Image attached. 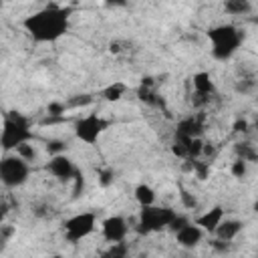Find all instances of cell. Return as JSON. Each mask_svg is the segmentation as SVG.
Here are the masks:
<instances>
[{"label": "cell", "mask_w": 258, "mask_h": 258, "mask_svg": "<svg viewBox=\"0 0 258 258\" xmlns=\"http://www.w3.org/2000/svg\"><path fill=\"white\" fill-rule=\"evenodd\" d=\"M71 14H73L71 8L48 4L36 10L34 14L26 16L22 20V26L34 42H54L69 32Z\"/></svg>", "instance_id": "cell-1"}, {"label": "cell", "mask_w": 258, "mask_h": 258, "mask_svg": "<svg viewBox=\"0 0 258 258\" xmlns=\"http://www.w3.org/2000/svg\"><path fill=\"white\" fill-rule=\"evenodd\" d=\"M208 40H210L212 56L216 60H228L240 48L244 34L234 24H218L208 30Z\"/></svg>", "instance_id": "cell-2"}, {"label": "cell", "mask_w": 258, "mask_h": 258, "mask_svg": "<svg viewBox=\"0 0 258 258\" xmlns=\"http://www.w3.org/2000/svg\"><path fill=\"white\" fill-rule=\"evenodd\" d=\"M32 139V129H30V121L26 115L18 113V111H10L4 115L2 121V135H0V145L4 153L16 151L18 145L26 143Z\"/></svg>", "instance_id": "cell-3"}, {"label": "cell", "mask_w": 258, "mask_h": 258, "mask_svg": "<svg viewBox=\"0 0 258 258\" xmlns=\"http://www.w3.org/2000/svg\"><path fill=\"white\" fill-rule=\"evenodd\" d=\"M177 214L171 208H161V206H141L139 220H137V232L139 234H151L159 232L163 228H169Z\"/></svg>", "instance_id": "cell-4"}, {"label": "cell", "mask_w": 258, "mask_h": 258, "mask_svg": "<svg viewBox=\"0 0 258 258\" xmlns=\"http://www.w3.org/2000/svg\"><path fill=\"white\" fill-rule=\"evenodd\" d=\"M28 175H30V165L24 157H20L18 153L16 155L4 153V157L0 161V179H2L4 187H18V185L26 183Z\"/></svg>", "instance_id": "cell-5"}, {"label": "cell", "mask_w": 258, "mask_h": 258, "mask_svg": "<svg viewBox=\"0 0 258 258\" xmlns=\"http://www.w3.org/2000/svg\"><path fill=\"white\" fill-rule=\"evenodd\" d=\"M107 127H109V121H105L97 113H89L75 123V135L79 141L87 145H95L101 139V135L107 131Z\"/></svg>", "instance_id": "cell-6"}, {"label": "cell", "mask_w": 258, "mask_h": 258, "mask_svg": "<svg viewBox=\"0 0 258 258\" xmlns=\"http://www.w3.org/2000/svg\"><path fill=\"white\" fill-rule=\"evenodd\" d=\"M95 226H97V216H95L93 212L75 214V216H71V218L64 222V226H62L64 238H67L69 242H79V240L87 238L89 234H93Z\"/></svg>", "instance_id": "cell-7"}, {"label": "cell", "mask_w": 258, "mask_h": 258, "mask_svg": "<svg viewBox=\"0 0 258 258\" xmlns=\"http://www.w3.org/2000/svg\"><path fill=\"white\" fill-rule=\"evenodd\" d=\"M101 232H103V238L109 244H115V242L125 240V236L129 232V226H127V220L123 216H109L107 220H103Z\"/></svg>", "instance_id": "cell-8"}, {"label": "cell", "mask_w": 258, "mask_h": 258, "mask_svg": "<svg viewBox=\"0 0 258 258\" xmlns=\"http://www.w3.org/2000/svg\"><path fill=\"white\" fill-rule=\"evenodd\" d=\"M46 169L56 177V179H60V181H69V179H75V175H77V167H75V163L64 155V153H56V155H52L50 157V161L46 163Z\"/></svg>", "instance_id": "cell-9"}, {"label": "cell", "mask_w": 258, "mask_h": 258, "mask_svg": "<svg viewBox=\"0 0 258 258\" xmlns=\"http://www.w3.org/2000/svg\"><path fill=\"white\" fill-rule=\"evenodd\" d=\"M202 238H204V230H202L196 222H187L185 226H181V228L175 232V240H177V244L183 246V248H194V246H198V244L202 242Z\"/></svg>", "instance_id": "cell-10"}, {"label": "cell", "mask_w": 258, "mask_h": 258, "mask_svg": "<svg viewBox=\"0 0 258 258\" xmlns=\"http://www.w3.org/2000/svg\"><path fill=\"white\" fill-rule=\"evenodd\" d=\"M222 220H224V208H222V206H214V208H210L208 212H204L202 216H198V218H196V224H198L204 232H214V230L220 226Z\"/></svg>", "instance_id": "cell-11"}, {"label": "cell", "mask_w": 258, "mask_h": 258, "mask_svg": "<svg viewBox=\"0 0 258 258\" xmlns=\"http://www.w3.org/2000/svg\"><path fill=\"white\" fill-rule=\"evenodd\" d=\"M242 228H244V224H242L240 220L226 218V220L220 222V226L214 230V234H216V238H218L220 242H232V240L242 232Z\"/></svg>", "instance_id": "cell-12"}, {"label": "cell", "mask_w": 258, "mask_h": 258, "mask_svg": "<svg viewBox=\"0 0 258 258\" xmlns=\"http://www.w3.org/2000/svg\"><path fill=\"white\" fill-rule=\"evenodd\" d=\"M202 131H204L202 115H189V117L181 119V121L175 125V133L185 135V137H200Z\"/></svg>", "instance_id": "cell-13"}, {"label": "cell", "mask_w": 258, "mask_h": 258, "mask_svg": "<svg viewBox=\"0 0 258 258\" xmlns=\"http://www.w3.org/2000/svg\"><path fill=\"white\" fill-rule=\"evenodd\" d=\"M191 83H194V91H196V97H202V99H208L210 95L216 93V87H214V81H212V75L206 73V71H200L191 77Z\"/></svg>", "instance_id": "cell-14"}, {"label": "cell", "mask_w": 258, "mask_h": 258, "mask_svg": "<svg viewBox=\"0 0 258 258\" xmlns=\"http://www.w3.org/2000/svg\"><path fill=\"white\" fill-rule=\"evenodd\" d=\"M224 10L230 16H246L252 10L250 0H224Z\"/></svg>", "instance_id": "cell-15"}, {"label": "cell", "mask_w": 258, "mask_h": 258, "mask_svg": "<svg viewBox=\"0 0 258 258\" xmlns=\"http://www.w3.org/2000/svg\"><path fill=\"white\" fill-rule=\"evenodd\" d=\"M135 200L139 206H153L155 204V189L147 183H139L135 187Z\"/></svg>", "instance_id": "cell-16"}, {"label": "cell", "mask_w": 258, "mask_h": 258, "mask_svg": "<svg viewBox=\"0 0 258 258\" xmlns=\"http://www.w3.org/2000/svg\"><path fill=\"white\" fill-rule=\"evenodd\" d=\"M234 153H236V157H240V159H244V161H258V151L250 145V143H236V147H234Z\"/></svg>", "instance_id": "cell-17"}, {"label": "cell", "mask_w": 258, "mask_h": 258, "mask_svg": "<svg viewBox=\"0 0 258 258\" xmlns=\"http://www.w3.org/2000/svg\"><path fill=\"white\" fill-rule=\"evenodd\" d=\"M123 93H125V85L123 83H113V85H109L105 91H103V97L107 99V101H119L121 97H123Z\"/></svg>", "instance_id": "cell-18"}, {"label": "cell", "mask_w": 258, "mask_h": 258, "mask_svg": "<svg viewBox=\"0 0 258 258\" xmlns=\"http://www.w3.org/2000/svg\"><path fill=\"white\" fill-rule=\"evenodd\" d=\"M93 103V97L91 95H75L67 101V107L69 109H79V107H87Z\"/></svg>", "instance_id": "cell-19"}, {"label": "cell", "mask_w": 258, "mask_h": 258, "mask_svg": "<svg viewBox=\"0 0 258 258\" xmlns=\"http://www.w3.org/2000/svg\"><path fill=\"white\" fill-rule=\"evenodd\" d=\"M16 153L20 155V157H24L26 161H34L36 159V149H34V145H30V141H26V143H22V145H18L16 147Z\"/></svg>", "instance_id": "cell-20"}, {"label": "cell", "mask_w": 258, "mask_h": 258, "mask_svg": "<svg viewBox=\"0 0 258 258\" xmlns=\"http://www.w3.org/2000/svg\"><path fill=\"white\" fill-rule=\"evenodd\" d=\"M230 171H232V175H234V177H244V175H246V171H248V161H244V159L236 157V159H234V163H232V167H230Z\"/></svg>", "instance_id": "cell-21"}, {"label": "cell", "mask_w": 258, "mask_h": 258, "mask_svg": "<svg viewBox=\"0 0 258 258\" xmlns=\"http://www.w3.org/2000/svg\"><path fill=\"white\" fill-rule=\"evenodd\" d=\"M69 107H67V103H48V107H46V113L48 115H52V117H64V111H67Z\"/></svg>", "instance_id": "cell-22"}, {"label": "cell", "mask_w": 258, "mask_h": 258, "mask_svg": "<svg viewBox=\"0 0 258 258\" xmlns=\"http://www.w3.org/2000/svg\"><path fill=\"white\" fill-rule=\"evenodd\" d=\"M179 198H181L183 206H185V208H189V210H194V208L198 206V200H196V198H194V196H191L187 189H183V187L179 189Z\"/></svg>", "instance_id": "cell-23"}, {"label": "cell", "mask_w": 258, "mask_h": 258, "mask_svg": "<svg viewBox=\"0 0 258 258\" xmlns=\"http://www.w3.org/2000/svg\"><path fill=\"white\" fill-rule=\"evenodd\" d=\"M67 149V143L64 141H58V139H54V141H48L46 143V151L48 153H52V155H56V153H62Z\"/></svg>", "instance_id": "cell-24"}, {"label": "cell", "mask_w": 258, "mask_h": 258, "mask_svg": "<svg viewBox=\"0 0 258 258\" xmlns=\"http://www.w3.org/2000/svg\"><path fill=\"white\" fill-rule=\"evenodd\" d=\"M113 169H101L99 171V183L103 185V187H107V185H111L113 183Z\"/></svg>", "instance_id": "cell-25"}, {"label": "cell", "mask_w": 258, "mask_h": 258, "mask_svg": "<svg viewBox=\"0 0 258 258\" xmlns=\"http://www.w3.org/2000/svg\"><path fill=\"white\" fill-rule=\"evenodd\" d=\"M125 254H127V250H125L123 242H115V244L105 252V256H125Z\"/></svg>", "instance_id": "cell-26"}, {"label": "cell", "mask_w": 258, "mask_h": 258, "mask_svg": "<svg viewBox=\"0 0 258 258\" xmlns=\"http://www.w3.org/2000/svg\"><path fill=\"white\" fill-rule=\"evenodd\" d=\"M252 87H254V81H250V79H240L236 83V91L238 93H250Z\"/></svg>", "instance_id": "cell-27"}, {"label": "cell", "mask_w": 258, "mask_h": 258, "mask_svg": "<svg viewBox=\"0 0 258 258\" xmlns=\"http://www.w3.org/2000/svg\"><path fill=\"white\" fill-rule=\"evenodd\" d=\"M12 232H14V230H12L10 226H0V242H2V246L8 242V238L12 236Z\"/></svg>", "instance_id": "cell-28"}, {"label": "cell", "mask_w": 258, "mask_h": 258, "mask_svg": "<svg viewBox=\"0 0 258 258\" xmlns=\"http://www.w3.org/2000/svg\"><path fill=\"white\" fill-rule=\"evenodd\" d=\"M185 224H187V220H185L183 216H175V218H173V222L169 224V228H171L173 232H177V230H179L181 226H185Z\"/></svg>", "instance_id": "cell-29"}, {"label": "cell", "mask_w": 258, "mask_h": 258, "mask_svg": "<svg viewBox=\"0 0 258 258\" xmlns=\"http://www.w3.org/2000/svg\"><path fill=\"white\" fill-rule=\"evenodd\" d=\"M234 131H236V133L248 131V121H246V119H238V121L234 123Z\"/></svg>", "instance_id": "cell-30"}, {"label": "cell", "mask_w": 258, "mask_h": 258, "mask_svg": "<svg viewBox=\"0 0 258 258\" xmlns=\"http://www.w3.org/2000/svg\"><path fill=\"white\" fill-rule=\"evenodd\" d=\"M127 0H105V6L107 8H119V6H125Z\"/></svg>", "instance_id": "cell-31"}, {"label": "cell", "mask_w": 258, "mask_h": 258, "mask_svg": "<svg viewBox=\"0 0 258 258\" xmlns=\"http://www.w3.org/2000/svg\"><path fill=\"white\" fill-rule=\"evenodd\" d=\"M254 212H256V214H258V200H256V202H254Z\"/></svg>", "instance_id": "cell-32"}, {"label": "cell", "mask_w": 258, "mask_h": 258, "mask_svg": "<svg viewBox=\"0 0 258 258\" xmlns=\"http://www.w3.org/2000/svg\"><path fill=\"white\" fill-rule=\"evenodd\" d=\"M254 129H258V115H256V119H254Z\"/></svg>", "instance_id": "cell-33"}, {"label": "cell", "mask_w": 258, "mask_h": 258, "mask_svg": "<svg viewBox=\"0 0 258 258\" xmlns=\"http://www.w3.org/2000/svg\"><path fill=\"white\" fill-rule=\"evenodd\" d=\"M256 101H258V97H256Z\"/></svg>", "instance_id": "cell-34"}]
</instances>
